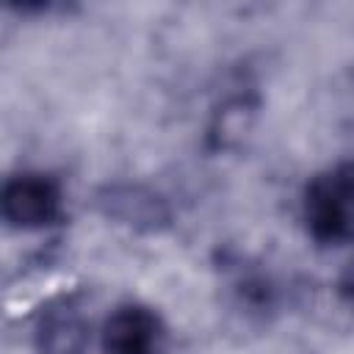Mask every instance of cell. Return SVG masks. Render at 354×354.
Segmentation results:
<instances>
[{"mask_svg": "<svg viewBox=\"0 0 354 354\" xmlns=\"http://www.w3.org/2000/svg\"><path fill=\"white\" fill-rule=\"evenodd\" d=\"M97 207L108 218H116L119 224H127L144 232H158L171 221L169 205L155 191L144 185H130V183L102 188L97 194Z\"/></svg>", "mask_w": 354, "mask_h": 354, "instance_id": "obj_3", "label": "cell"}, {"mask_svg": "<svg viewBox=\"0 0 354 354\" xmlns=\"http://www.w3.org/2000/svg\"><path fill=\"white\" fill-rule=\"evenodd\" d=\"M160 321L152 310L119 307L102 326V354H160Z\"/></svg>", "mask_w": 354, "mask_h": 354, "instance_id": "obj_4", "label": "cell"}, {"mask_svg": "<svg viewBox=\"0 0 354 354\" xmlns=\"http://www.w3.org/2000/svg\"><path fill=\"white\" fill-rule=\"evenodd\" d=\"M340 290H343V296H348L354 301V260L346 266V271L340 277Z\"/></svg>", "mask_w": 354, "mask_h": 354, "instance_id": "obj_6", "label": "cell"}, {"mask_svg": "<svg viewBox=\"0 0 354 354\" xmlns=\"http://www.w3.org/2000/svg\"><path fill=\"white\" fill-rule=\"evenodd\" d=\"M307 230L321 243L354 238V166L315 177L304 194Z\"/></svg>", "mask_w": 354, "mask_h": 354, "instance_id": "obj_1", "label": "cell"}, {"mask_svg": "<svg viewBox=\"0 0 354 354\" xmlns=\"http://www.w3.org/2000/svg\"><path fill=\"white\" fill-rule=\"evenodd\" d=\"M3 216L17 230H39L61 216V191L44 174H19L3 185Z\"/></svg>", "mask_w": 354, "mask_h": 354, "instance_id": "obj_2", "label": "cell"}, {"mask_svg": "<svg viewBox=\"0 0 354 354\" xmlns=\"http://www.w3.org/2000/svg\"><path fill=\"white\" fill-rule=\"evenodd\" d=\"M88 332L75 313H50L39 326V354H86Z\"/></svg>", "mask_w": 354, "mask_h": 354, "instance_id": "obj_5", "label": "cell"}]
</instances>
